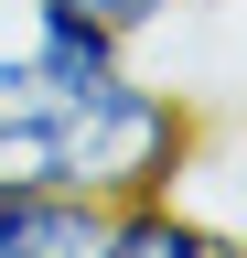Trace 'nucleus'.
Returning <instances> with one entry per match:
<instances>
[{
    "label": "nucleus",
    "mask_w": 247,
    "mask_h": 258,
    "mask_svg": "<svg viewBox=\"0 0 247 258\" xmlns=\"http://www.w3.org/2000/svg\"><path fill=\"white\" fill-rule=\"evenodd\" d=\"M97 226H108L97 194L0 183V258H97Z\"/></svg>",
    "instance_id": "obj_2"
},
{
    "label": "nucleus",
    "mask_w": 247,
    "mask_h": 258,
    "mask_svg": "<svg viewBox=\"0 0 247 258\" xmlns=\"http://www.w3.org/2000/svg\"><path fill=\"white\" fill-rule=\"evenodd\" d=\"M86 11H97L108 32H129V43H140V32H150V22H172L183 0H86Z\"/></svg>",
    "instance_id": "obj_4"
},
{
    "label": "nucleus",
    "mask_w": 247,
    "mask_h": 258,
    "mask_svg": "<svg viewBox=\"0 0 247 258\" xmlns=\"http://www.w3.org/2000/svg\"><path fill=\"white\" fill-rule=\"evenodd\" d=\"M22 11H33V43H22V64H33V76H54V86L129 64V32H108L86 0H22Z\"/></svg>",
    "instance_id": "obj_3"
},
{
    "label": "nucleus",
    "mask_w": 247,
    "mask_h": 258,
    "mask_svg": "<svg viewBox=\"0 0 247 258\" xmlns=\"http://www.w3.org/2000/svg\"><path fill=\"white\" fill-rule=\"evenodd\" d=\"M11 76H22V54H0V97H11Z\"/></svg>",
    "instance_id": "obj_5"
},
{
    "label": "nucleus",
    "mask_w": 247,
    "mask_h": 258,
    "mask_svg": "<svg viewBox=\"0 0 247 258\" xmlns=\"http://www.w3.org/2000/svg\"><path fill=\"white\" fill-rule=\"evenodd\" d=\"M97 258H236V226H226V215H194L183 183H172V194H129V205H108Z\"/></svg>",
    "instance_id": "obj_1"
}]
</instances>
